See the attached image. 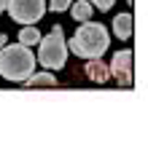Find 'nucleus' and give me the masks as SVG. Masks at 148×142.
Returning <instances> with one entry per match:
<instances>
[{"label": "nucleus", "instance_id": "nucleus-2", "mask_svg": "<svg viewBox=\"0 0 148 142\" xmlns=\"http://www.w3.org/2000/svg\"><path fill=\"white\" fill-rule=\"evenodd\" d=\"M32 73H35V56L27 46H22V43L0 46V75L5 81L24 83Z\"/></svg>", "mask_w": 148, "mask_h": 142}, {"label": "nucleus", "instance_id": "nucleus-7", "mask_svg": "<svg viewBox=\"0 0 148 142\" xmlns=\"http://www.w3.org/2000/svg\"><path fill=\"white\" fill-rule=\"evenodd\" d=\"M132 30H135L132 14H119V16H113V32H116V38L129 40V38H132Z\"/></svg>", "mask_w": 148, "mask_h": 142}, {"label": "nucleus", "instance_id": "nucleus-14", "mask_svg": "<svg viewBox=\"0 0 148 142\" xmlns=\"http://www.w3.org/2000/svg\"><path fill=\"white\" fill-rule=\"evenodd\" d=\"M5 40H8V38H5L3 32H0V46H5Z\"/></svg>", "mask_w": 148, "mask_h": 142}, {"label": "nucleus", "instance_id": "nucleus-9", "mask_svg": "<svg viewBox=\"0 0 148 142\" xmlns=\"http://www.w3.org/2000/svg\"><path fill=\"white\" fill-rule=\"evenodd\" d=\"M40 40V32L35 30V24H24V30L19 32V43H22V46H35V43Z\"/></svg>", "mask_w": 148, "mask_h": 142}, {"label": "nucleus", "instance_id": "nucleus-13", "mask_svg": "<svg viewBox=\"0 0 148 142\" xmlns=\"http://www.w3.org/2000/svg\"><path fill=\"white\" fill-rule=\"evenodd\" d=\"M5 5H8V0H0V14L5 11Z\"/></svg>", "mask_w": 148, "mask_h": 142}, {"label": "nucleus", "instance_id": "nucleus-4", "mask_svg": "<svg viewBox=\"0 0 148 142\" xmlns=\"http://www.w3.org/2000/svg\"><path fill=\"white\" fill-rule=\"evenodd\" d=\"M5 11L19 24H35L46 14V0H8Z\"/></svg>", "mask_w": 148, "mask_h": 142}, {"label": "nucleus", "instance_id": "nucleus-12", "mask_svg": "<svg viewBox=\"0 0 148 142\" xmlns=\"http://www.w3.org/2000/svg\"><path fill=\"white\" fill-rule=\"evenodd\" d=\"M89 3H92V5H97L100 11H110V8H113V3H116V0H89Z\"/></svg>", "mask_w": 148, "mask_h": 142}, {"label": "nucleus", "instance_id": "nucleus-8", "mask_svg": "<svg viewBox=\"0 0 148 142\" xmlns=\"http://www.w3.org/2000/svg\"><path fill=\"white\" fill-rule=\"evenodd\" d=\"M92 3L89 0H73L70 3V16H73V22H89L92 19Z\"/></svg>", "mask_w": 148, "mask_h": 142}, {"label": "nucleus", "instance_id": "nucleus-6", "mask_svg": "<svg viewBox=\"0 0 148 142\" xmlns=\"http://www.w3.org/2000/svg\"><path fill=\"white\" fill-rule=\"evenodd\" d=\"M84 73H86V78H89L92 83H108V78H110L108 65H105V62H100V59H86Z\"/></svg>", "mask_w": 148, "mask_h": 142}, {"label": "nucleus", "instance_id": "nucleus-5", "mask_svg": "<svg viewBox=\"0 0 148 142\" xmlns=\"http://www.w3.org/2000/svg\"><path fill=\"white\" fill-rule=\"evenodd\" d=\"M108 70H110L113 75H116V81H119V83L129 86V83H132V51H129V48L116 51Z\"/></svg>", "mask_w": 148, "mask_h": 142}, {"label": "nucleus", "instance_id": "nucleus-10", "mask_svg": "<svg viewBox=\"0 0 148 142\" xmlns=\"http://www.w3.org/2000/svg\"><path fill=\"white\" fill-rule=\"evenodd\" d=\"M24 83H27V86H57L59 81H57L51 73H32Z\"/></svg>", "mask_w": 148, "mask_h": 142}, {"label": "nucleus", "instance_id": "nucleus-11", "mask_svg": "<svg viewBox=\"0 0 148 142\" xmlns=\"http://www.w3.org/2000/svg\"><path fill=\"white\" fill-rule=\"evenodd\" d=\"M70 3H73V0H51L49 8H51L54 14H62V11H67V8H70Z\"/></svg>", "mask_w": 148, "mask_h": 142}, {"label": "nucleus", "instance_id": "nucleus-3", "mask_svg": "<svg viewBox=\"0 0 148 142\" xmlns=\"http://www.w3.org/2000/svg\"><path fill=\"white\" fill-rule=\"evenodd\" d=\"M38 43H40V51H38L35 62H40L46 70H62L65 62H67V46H65V30H62V24H54L46 38L40 35Z\"/></svg>", "mask_w": 148, "mask_h": 142}, {"label": "nucleus", "instance_id": "nucleus-1", "mask_svg": "<svg viewBox=\"0 0 148 142\" xmlns=\"http://www.w3.org/2000/svg\"><path fill=\"white\" fill-rule=\"evenodd\" d=\"M108 30L100 22H81V27L70 38V51L81 59H100L108 51Z\"/></svg>", "mask_w": 148, "mask_h": 142}]
</instances>
